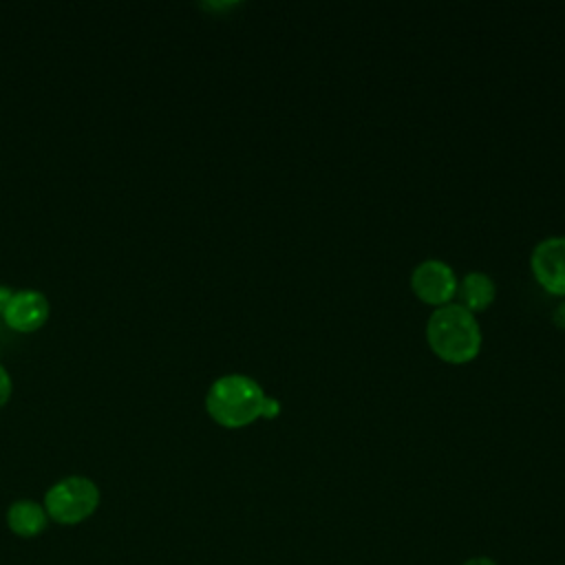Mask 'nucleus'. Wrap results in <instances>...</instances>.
<instances>
[{
    "instance_id": "obj_1",
    "label": "nucleus",
    "mask_w": 565,
    "mask_h": 565,
    "mask_svg": "<svg viewBox=\"0 0 565 565\" xmlns=\"http://www.w3.org/2000/svg\"><path fill=\"white\" fill-rule=\"evenodd\" d=\"M205 411L225 428H243L258 417H276L280 404L269 397L254 377L245 373H225L210 384Z\"/></svg>"
},
{
    "instance_id": "obj_2",
    "label": "nucleus",
    "mask_w": 565,
    "mask_h": 565,
    "mask_svg": "<svg viewBox=\"0 0 565 565\" xmlns=\"http://www.w3.org/2000/svg\"><path fill=\"white\" fill-rule=\"evenodd\" d=\"M481 327L472 311L459 302L437 307L426 322L430 351L450 364H466L481 351Z\"/></svg>"
},
{
    "instance_id": "obj_3",
    "label": "nucleus",
    "mask_w": 565,
    "mask_h": 565,
    "mask_svg": "<svg viewBox=\"0 0 565 565\" xmlns=\"http://www.w3.org/2000/svg\"><path fill=\"white\" fill-rule=\"evenodd\" d=\"M99 505V488L93 479L71 475L55 481L44 494V510L49 519L62 525H75L88 519Z\"/></svg>"
},
{
    "instance_id": "obj_4",
    "label": "nucleus",
    "mask_w": 565,
    "mask_h": 565,
    "mask_svg": "<svg viewBox=\"0 0 565 565\" xmlns=\"http://www.w3.org/2000/svg\"><path fill=\"white\" fill-rule=\"evenodd\" d=\"M457 282L455 269L439 258H426L411 271V289L422 302L433 307L448 305L457 294Z\"/></svg>"
},
{
    "instance_id": "obj_5",
    "label": "nucleus",
    "mask_w": 565,
    "mask_h": 565,
    "mask_svg": "<svg viewBox=\"0 0 565 565\" xmlns=\"http://www.w3.org/2000/svg\"><path fill=\"white\" fill-rule=\"evenodd\" d=\"M530 267L545 291L565 296V236H547L539 241L532 249Z\"/></svg>"
},
{
    "instance_id": "obj_6",
    "label": "nucleus",
    "mask_w": 565,
    "mask_h": 565,
    "mask_svg": "<svg viewBox=\"0 0 565 565\" xmlns=\"http://www.w3.org/2000/svg\"><path fill=\"white\" fill-rule=\"evenodd\" d=\"M51 313L49 298L40 289H18L7 302L2 318L15 331H35L40 329Z\"/></svg>"
},
{
    "instance_id": "obj_7",
    "label": "nucleus",
    "mask_w": 565,
    "mask_h": 565,
    "mask_svg": "<svg viewBox=\"0 0 565 565\" xmlns=\"http://www.w3.org/2000/svg\"><path fill=\"white\" fill-rule=\"evenodd\" d=\"M49 523V514L44 510V503H38L33 499H18L7 510V525L15 536L33 539L44 532Z\"/></svg>"
},
{
    "instance_id": "obj_8",
    "label": "nucleus",
    "mask_w": 565,
    "mask_h": 565,
    "mask_svg": "<svg viewBox=\"0 0 565 565\" xmlns=\"http://www.w3.org/2000/svg\"><path fill=\"white\" fill-rule=\"evenodd\" d=\"M457 294L461 298L459 305H463L468 311L477 313L488 309L497 298V285L490 274L486 271H468L457 282Z\"/></svg>"
},
{
    "instance_id": "obj_9",
    "label": "nucleus",
    "mask_w": 565,
    "mask_h": 565,
    "mask_svg": "<svg viewBox=\"0 0 565 565\" xmlns=\"http://www.w3.org/2000/svg\"><path fill=\"white\" fill-rule=\"evenodd\" d=\"M11 391H13L11 375H9V371L0 364V406L7 404V399L11 397Z\"/></svg>"
},
{
    "instance_id": "obj_10",
    "label": "nucleus",
    "mask_w": 565,
    "mask_h": 565,
    "mask_svg": "<svg viewBox=\"0 0 565 565\" xmlns=\"http://www.w3.org/2000/svg\"><path fill=\"white\" fill-rule=\"evenodd\" d=\"M13 291H15V289H11V287H7V285H0V313L4 311V307H7V302L11 300Z\"/></svg>"
},
{
    "instance_id": "obj_11",
    "label": "nucleus",
    "mask_w": 565,
    "mask_h": 565,
    "mask_svg": "<svg viewBox=\"0 0 565 565\" xmlns=\"http://www.w3.org/2000/svg\"><path fill=\"white\" fill-rule=\"evenodd\" d=\"M554 322L565 329V300L556 307V311H554Z\"/></svg>"
},
{
    "instance_id": "obj_12",
    "label": "nucleus",
    "mask_w": 565,
    "mask_h": 565,
    "mask_svg": "<svg viewBox=\"0 0 565 565\" xmlns=\"http://www.w3.org/2000/svg\"><path fill=\"white\" fill-rule=\"evenodd\" d=\"M461 565H497V563L492 558H488V556H475V558L463 561Z\"/></svg>"
}]
</instances>
